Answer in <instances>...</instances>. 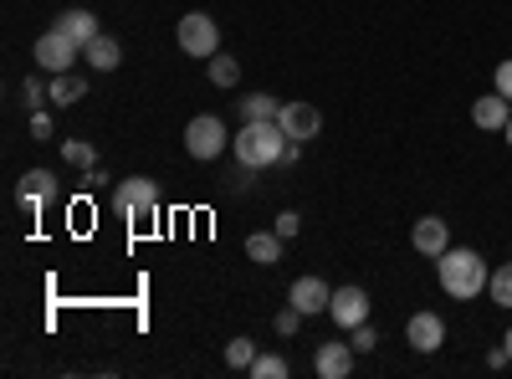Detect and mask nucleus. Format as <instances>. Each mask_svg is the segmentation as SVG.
Listing matches in <instances>:
<instances>
[{
    "instance_id": "7",
    "label": "nucleus",
    "mask_w": 512,
    "mask_h": 379,
    "mask_svg": "<svg viewBox=\"0 0 512 379\" xmlns=\"http://www.w3.org/2000/svg\"><path fill=\"white\" fill-rule=\"evenodd\" d=\"M277 123H282V134H287L292 144H308V139H318V129H323V113H318L313 103H282Z\"/></svg>"
},
{
    "instance_id": "4",
    "label": "nucleus",
    "mask_w": 512,
    "mask_h": 379,
    "mask_svg": "<svg viewBox=\"0 0 512 379\" xmlns=\"http://www.w3.org/2000/svg\"><path fill=\"white\" fill-rule=\"evenodd\" d=\"M175 41H180V52L185 57H200V62H210L221 52V26L210 21L205 11H190V16H180V26H175Z\"/></svg>"
},
{
    "instance_id": "14",
    "label": "nucleus",
    "mask_w": 512,
    "mask_h": 379,
    "mask_svg": "<svg viewBox=\"0 0 512 379\" xmlns=\"http://www.w3.org/2000/svg\"><path fill=\"white\" fill-rule=\"evenodd\" d=\"M507 118H512V103H507L497 88H492L487 98L472 103V123H477L482 134H502V129H507Z\"/></svg>"
},
{
    "instance_id": "18",
    "label": "nucleus",
    "mask_w": 512,
    "mask_h": 379,
    "mask_svg": "<svg viewBox=\"0 0 512 379\" xmlns=\"http://www.w3.org/2000/svg\"><path fill=\"white\" fill-rule=\"evenodd\" d=\"M77 98H88V82L72 77V72H52V103L57 108H72Z\"/></svg>"
},
{
    "instance_id": "17",
    "label": "nucleus",
    "mask_w": 512,
    "mask_h": 379,
    "mask_svg": "<svg viewBox=\"0 0 512 379\" xmlns=\"http://www.w3.org/2000/svg\"><path fill=\"white\" fill-rule=\"evenodd\" d=\"M82 57H88L98 72H113V67L123 62V47H118L113 36H98V41H88V47H82Z\"/></svg>"
},
{
    "instance_id": "19",
    "label": "nucleus",
    "mask_w": 512,
    "mask_h": 379,
    "mask_svg": "<svg viewBox=\"0 0 512 379\" xmlns=\"http://www.w3.org/2000/svg\"><path fill=\"white\" fill-rule=\"evenodd\" d=\"M282 113V103L272 98V93H246L241 98V123H251V118H277Z\"/></svg>"
},
{
    "instance_id": "20",
    "label": "nucleus",
    "mask_w": 512,
    "mask_h": 379,
    "mask_svg": "<svg viewBox=\"0 0 512 379\" xmlns=\"http://www.w3.org/2000/svg\"><path fill=\"white\" fill-rule=\"evenodd\" d=\"M210 82H216V88H236V82H241V62L236 57H210Z\"/></svg>"
},
{
    "instance_id": "28",
    "label": "nucleus",
    "mask_w": 512,
    "mask_h": 379,
    "mask_svg": "<svg viewBox=\"0 0 512 379\" xmlns=\"http://www.w3.org/2000/svg\"><path fill=\"white\" fill-rule=\"evenodd\" d=\"M492 88H497V93L512 103V57H502V62H497V72H492Z\"/></svg>"
},
{
    "instance_id": "29",
    "label": "nucleus",
    "mask_w": 512,
    "mask_h": 379,
    "mask_svg": "<svg viewBox=\"0 0 512 379\" xmlns=\"http://www.w3.org/2000/svg\"><path fill=\"white\" fill-rule=\"evenodd\" d=\"M297 231H303V216H297V210H282V216H277V236L287 241V236H297Z\"/></svg>"
},
{
    "instance_id": "30",
    "label": "nucleus",
    "mask_w": 512,
    "mask_h": 379,
    "mask_svg": "<svg viewBox=\"0 0 512 379\" xmlns=\"http://www.w3.org/2000/svg\"><path fill=\"white\" fill-rule=\"evenodd\" d=\"M31 139H52V113H47V108L31 113Z\"/></svg>"
},
{
    "instance_id": "32",
    "label": "nucleus",
    "mask_w": 512,
    "mask_h": 379,
    "mask_svg": "<svg viewBox=\"0 0 512 379\" xmlns=\"http://www.w3.org/2000/svg\"><path fill=\"white\" fill-rule=\"evenodd\" d=\"M502 134H507V149H512V118H507V129H502Z\"/></svg>"
},
{
    "instance_id": "11",
    "label": "nucleus",
    "mask_w": 512,
    "mask_h": 379,
    "mask_svg": "<svg viewBox=\"0 0 512 379\" xmlns=\"http://www.w3.org/2000/svg\"><path fill=\"white\" fill-rule=\"evenodd\" d=\"M287 303L297 308V313H328V303H333V287L323 282V277H297L292 287H287Z\"/></svg>"
},
{
    "instance_id": "25",
    "label": "nucleus",
    "mask_w": 512,
    "mask_h": 379,
    "mask_svg": "<svg viewBox=\"0 0 512 379\" xmlns=\"http://www.w3.org/2000/svg\"><path fill=\"white\" fill-rule=\"evenodd\" d=\"M303 318H308V313H297V308L287 303V308H277V318H272V323H277V333H282V339H292V333L303 328Z\"/></svg>"
},
{
    "instance_id": "15",
    "label": "nucleus",
    "mask_w": 512,
    "mask_h": 379,
    "mask_svg": "<svg viewBox=\"0 0 512 379\" xmlns=\"http://www.w3.org/2000/svg\"><path fill=\"white\" fill-rule=\"evenodd\" d=\"M57 31H62L67 41H77V47H88V41L103 36V26H98L93 11H62V16H57Z\"/></svg>"
},
{
    "instance_id": "16",
    "label": "nucleus",
    "mask_w": 512,
    "mask_h": 379,
    "mask_svg": "<svg viewBox=\"0 0 512 379\" xmlns=\"http://www.w3.org/2000/svg\"><path fill=\"white\" fill-rule=\"evenodd\" d=\"M246 257H251L256 267H277V262H282V236H277V231L246 236Z\"/></svg>"
},
{
    "instance_id": "27",
    "label": "nucleus",
    "mask_w": 512,
    "mask_h": 379,
    "mask_svg": "<svg viewBox=\"0 0 512 379\" xmlns=\"http://www.w3.org/2000/svg\"><path fill=\"white\" fill-rule=\"evenodd\" d=\"M21 93H26V108H31V113H36L41 103H52V88H41V77H26Z\"/></svg>"
},
{
    "instance_id": "13",
    "label": "nucleus",
    "mask_w": 512,
    "mask_h": 379,
    "mask_svg": "<svg viewBox=\"0 0 512 379\" xmlns=\"http://www.w3.org/2000/svg\"><path fill=\"white\" fill-rule=\"evenodd\" d=\"M410 246L420 251V257H431V262H436L441 251L451 246V226H446L441 216H420V221L410 226Z\"/></svg>"
},
{
    "instance_id": "10",
    "label": "nucleus",
    "mask_w": 512,
    "mask_h": 379,
    "mask_svg": "<svg viewBox=\"0 0 512 379\" xmlns=\"http://www.w3.org/2000/svg\"><path fill=\"white\" fill-rule=\"evenodd\" d=\"M354 369V344H338V339H323L313 349V374L318 379H349Z\"/></svg>"
},
{
    "instance_id": "12",
    "label": "nucleus",
    "mask_w": 512,
    "mask_h": 379,
    "mask_svg": "<svg viewBox=\"0 0 512 379\" xmlns=\"http://www.w3.org/2000/svg\"><path fill=\"white\" fill-rule=\"evenodd\" d=\"M16 200L31 210V216H36V210H47L57 200V175L52 170H26L21 185H16Z\"/></svg>"
},
{
    "instance_id": "22",
    "label": "nucleus",
    "mask_w": 512,
    "mask_h": 379,
    "mask_svg": "<svg viewBox=\"0 0 512 379\" xmlns=\"http://www.w3.org/2000/svg\"><path fill=\"white\" fill-rule=\"evenodd\" d=\"M62 159L77 164V170H93V164H98V149L82 144V139H67V144H62Z\"/></svg>"
},
{
    "instance_id": "24",
    "label": "nucleus",
    "mask_w": 512,
    "mask_h": 379,
    "mask_svg": "<svg viewBox=\"0 0 512 379\" xmlns=\"http://www.w3.org/2000/svg\"><path fill=\"white\" fill-rule=\"evenodd\" d=\"M251 359H256V344L251 339H231L226 344V364L231 369H251Z\"/></svg>"
},
{
    "instance_id": "5",
    "label": "nucleus",
    "mask_w": 512,
    "mask_h": 379,
    "mask_svg": "<svg viewBox=\"0 0 512 379\" xmlns=\"http://www.w3.org/2000/svg\"><path fill=\"white\" fill-rule=\"evenodd\" d=\"M226 144H231V134H226V123H221L216 113H200V118L185 123V149H190V159H221Z\"/></svg>"
},
{
    "instance_id": "2",
    "label": "nucleus",
    "mask_w": 512,
    "mask_h": 379,
    "mask_svg": "<svg viewBox=\"0 0 512 379\" xmlns=\"http://www.w3.org/2000/svg\"><path fill=\"white\" fill-rule=\"evenodd\" d=\"M236 159L246 164V170H267V164H277L282 154H287V134H282V123L277 118H251V123H241L236 129Z\"/></svg>"
},
{
    "instance_id": "33",
    "label": "nucleus",
    "mask_w": 512,
    "mask_h": 379,
    "mask_svg": "<svg viewBox=\"0 0 512 379\" xmlns=\"http://www.w3.org/2000/svg\"><path fill=\"white\" fill-rule=\"evenodd\" d=\"M502 344H507V354H512V328H507V339H502Z\"/></svg>"
},
{
    "instance_id": "26",
    "label": "nucleus",
    "mask_w": 512,
    "mask_h": 379,
    "mask_svg": "<svg viewBox=\"0 0 512 379\" xmlns=\"http://www.w3.org/2000/svg\"><path fill=\"white\" fill-rule=\"evenodd\" d=\"M349 344H354V354H374V349H379V328H374V323H359Z\"/></svg>"
},
{
    "instance_id": "31",
    "label": "nucleus",
    "mask_w": 512,
    "mask_h": 379,
    "mask_svg": "<svg viewBox=\"0 0 512 379\" xmlns=\"http://www.w3.org/2000/svg\"><path fill=\"white\" fill-rule=\"evenodd\" d=\"M502 364H512V354H507V344H497V349H487V369H502Z\"/></svg>"
},
{
    "instance_id": "23",
    "label": "nucleus",
    "mask_w": 512,
    "mask_h": 379,
    "mask_svg": "<svg viewBox=\"0 0 512 379\" xmlns=\"http://www.w3.org/2000/svg\"><path fill=\"white\" fill-rule=\"evenodd\" d=\"M251 374L256 379H287V359L282 354H256L251 359Z\"/></svg>"
},
{
    "instance_id": "21",
    "label": "nucleus",
    "mask_w": 512,
    "mask_h": 379,
    "mask_svg": "<svg viewBox=\"0 0 512 379\" xmlns=\"http://www.w3.org/2000/svg\"><path fill=\"white\" fill-rule=\"evenodd\" d=\"M487 292H492L497 308H512V262H502V267L487 277Z\"/></svg>"
},
{
    "instance_id": "3",
    "label": "nucleus",
    "mask_w": 512,
    "mask_h": 379,
    "mask_svg": "<svg viewBox=\"0 0 512 379\" xmlns=\"http://www.w3.org/2000/svg\"><path fill=\"white\" fill-rule=\"evenodd\" d=\"M113 210H118V221H134V226L159 221V185L144 180V175L118 180V185H113Z\"/></svg>"
},
{
    "instance_id": "9",
    "label": "nucleus",
    "mask_w": 512,
    "mask_h": 379,
    "mask_svg": "<svg viewBox=\"0 0 512 379\" xmlns=\"http://www.w3.org/2000/svg\"><path fill=\"white\" fill-rule=\"evenodd\" d=\"M405 344H410L415 354H436V349L446 344V323H441V313H410V323H405Z\"/></svg>"
},
{
    "instance_id": "8",
    "label": "nucleus",
    "mask_w": 512,
    "mask_h": 379,
    "mask_svg": "<svg viewBox=\"0 0 512 379\" xmlns=\"http://www.w3.org/2000/svg\"><path fill=\"white\" fill-rule=\"evenodd\" d=\"M328 318H333L338 328H359V323H369V292H364V287H333Z\"/></svg>"
},
{
    "instance_id": "6",
    "label": "nucleus",
    "mask_w": 512,
    "mask_h": 379,
    "mask_svg": "<svg viewBox=\"0 0 512 379\" xmlns=\"http://www.w3.org/2000/svg\"><path fill=\"white\" fill-rule=\"evenodd\" d=\"M31 57H36L41 72H72V62L82 57V47H77V41H67V36L52 26V31L36 36V52H31Z\"/></svg>"
},
{
    "instance_id": "1",
    "label": "nucleus",
    "mask_w": 512,
    "mask_h": 379,
    "mask_svg": "<svg viewBox=\"0 0 512 379\" xmlns=\"http://www.w3.org/2000/svg\"><path fill=\"white\" fill-rule=\"evenodd\" d=\"M436 277H441V292L456 303H472L482 298V287H487V262H482V251L472 246H446L441 257H436Z\"/></svg>"
}]
</instances>
